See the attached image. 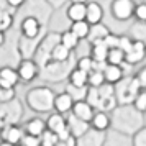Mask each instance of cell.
<instances>
[{"label": "cell", "mask_w": 146, "mask_h": 146, "mask_svg": "<svg viewBox=\"0 0 146 146\" xmlns=\"http://www.w3.org/2000/svg\"><path fill=\"white\" fill-rule=\"evenodd\" d=\"M51 59L54 62H64V61L69 59V56H71V49L66 48L62 43H58V44H54L53 49H51Z\"/></svg>", "instance_id": "20"}, {"label": "cell", "mask_w": 146, "mask_h": 146, "mask_svg": "<svg viewBox=\"0 0 146 146\" xmlns=\"http://www.w3.org/2000/svg\"><path fill=\"white\" fill-rule=\"evenodd\" d=\"M79 40H87V35H89V30H90V25L87 23L86 20L80 21H72V25L69 28Z\"/></svg>", "instance_id": "23"}, {"label": "cell", "mask_w": 146, "mask_h": 146, "mask_svg": "<svg viewBox=\"0 0 146 146\" xmlns=\"http://www.w3.org/2000/svg\"><path fill=\"white\" fill-rule=\"evenodd\" d=\"M20 82L18 72L13 67H2L0 69V87L3 89H13Z\"/></svg>", "instance_id": "11"}, {"label": "cell", "mask_w": 146, "mask_h": 146, "mask_svg": "<svg viewBox=\"0 0 146 146\" xmlns=\"http://www.w3.org/2000/svg\"><path fill=\"white\" fill-rule=\"evenodd\" d=\"M5 43V31H0V46Z\"/></svg>", "instance_id": "36"}, {"label": "cell", "mask_w": 146, "mask_h": 146, "mask_svg": "<svg viewBox=\"0 0 146 146\" xmlns=\"http://www.w3.org/2000/svg\"><path fill=\"white\" fill-rule=\"evenodd\" d=\"M20 28H21L23 36H25L27 40H33V38H36V36L40 35L41 25H40V21H38L36 17H27V18H23Z\"/></svg>", "instance_id": "9"}, {"label": "cell", "mask_w": 146, "mask_h": 146, "mask_svg": "<svg viewBox=\"0 0 146 146\" xmlns=\"http://www.w3.org/2000/svg\"><path fill=\"white\" fill-rule=\"evenodd\" d=\"M89 125L92 126L95 131H105L110 126V117L107 115V112H95Z\"/></svg>", "instance_id": "18"}, {"label": "cell", "mask_w": 146, "mask_h": 146, "mask_svg": "<svg viewBox=\"0 0 146 146\" xmlns=\"http://www.w3.org/2000/svg\"><path fill=\"white\" fill-rule=\"evenodd\" d=\"M0 146H15V145L8 143V141H0Z\"/></svg>", "instance_id": "38"}, {"label": "cell", "mask_w": 146, "mask_h": 146, "mask_svg": "<svg viewBox=\"0 0 146 146\" xmlns=\"http://www.w3.org/2000/svg\"><path fill=\"white\" fill-rule=\"evenodd\" d=\"M133 3H135V5H138V3H146V0H133Z\"/></svg>", "instance_id": "39"}, {"label": "cell", "mask_w": 146, "mask_h": 146, "mask_svg": "<svg viewBox=\"0 0 146 146\" xmlns=\"http://www.w3.org/2000/svg\"><path fill=\"white\" fill-rule=\"evenodd\" d=\"M67 126H69V131H71L72 136H80V135H84V133L87 131L89 123L80 121V120H77L74 115H71V118L67 120Z\"/></svg>", "instance_id": "21"}, {"label": "cell", "mask_w": 146, "mask_h": 146, "mask_svg": "<svg viewBox=\"0 0 146 146\" xmlns=\"http://www.w3.org/2000/svg\"><path fill=\"white\" fill-rule=\"evenodd\" d=\"M133 146H146V126L133 135Z\"/></svg>", "instance_id": "30"}, {"label": "cell", "mask_w": 146, "mask_h": 146, "mask_svg": "<svg viewBox=\"0 0 146 146\" xmlns=\"http://www.w3.org/2000/svg\"><path fill=\"white\" fill-rule=\"evenodd\" d=\"M23 136H25V133L21 131V128H18V126L13 125V123L5 125L3 130H2V133H0L2 141H8V143H12V145H15V146H20Z\"/></svg>", "instance_id": "8"}, {"label": "cell", "mask_w": 146, "mask_h": 146, "mask_svg": "<svg viewBox=\"0 0 146 146\" xmlns=\"http://www.w3.org/2000/svg\"><path fill=\"white\" fill-rule=\"evenodd\" d=\"M136 79L139 80V84H141V89H146V66L141 67V71L136 74Z\"/></svg>", "instance_id": "34"}, {"label": "cell", "mask_w": 146, "mask_h": 146, "mask_svg": "<svg viewBox=\"0 0 146 146\" xmlns=\"http://www.w3.org/2000/svg\"><path fill=\"white\" fill-rule=\"evenodd\" d=\"M104 18V8L99 2H87L86 3V21L89 25L100 23Z\"/></svg>", "instance_id": "10"}, {"label": "cell", "mask_w": 146, "mask_h": 146, "mask_svg": "<svg viewBox=\"0 0 146 146\" xmlns=\"http://www.w3.org/2000/svg\"><path fill=\"white\" fill-rule=\"evenodd\" d=\"M146 58V44L145 41L139 40H133L131 46L128 48V51L125 53V62L126 64H139L141 61Z\"/></svg>", "instance_id": "5"}, {"label": "cell", "mask_w": 146, "mask_h": 146, "mask_svg": "<svg viewBox=\"0 0 146 146\" xmlns=\"http://www.w3.org/2000/svg\"><path fill=\"white\" fill-rule=\"evenodd\" d=\"M10 27H12V15L5 10H0V31H7Z\"/></svg>", "instance_id": "28"}, {"label": "cell", "mask_w": 146, "mask_h": 146, "mask_svg": "<svg viewBox=\"0 0 146 146\" xmlns=\"http://www.w3.org/2000/svg\"><path fill=\"white\" fill-rule=\"evenodd\" d=\"M94 113H95L94 112V105L90 102H86V100H74L72 108H71V115H74L77 120L86 121V123H90Z\"/></svg>", "instance_id": "6"}, {"label": "cell", "mask_w": 146, "mask_h": 146, "mask_svg": "<svg viewBox=\"0 0 146 146\" xmlns=\"http://www.w3.org/2000/svg\"><path fill=\"white\" fill-rule=\"evenodd\" d=\"M20 146H41V143H40V138L25 133V136H23V139H21Z\"/></svg>", "instance_id": "32"}, {"label": "cell", "mask_w": 146, "mask_h": 146, "mask_svg": "<svg viewBox=\"0 0 146 146\" xmlns=\"http://www.w3.org/2000/svg\"><path fill=\"white\" fill-rule=\"evenodd\" d=\"M87 86H90L92 89H100L105 86V77H104V69H97L94 67L89 72V82Z\"/></svg>", "instance_id": "22"}, {"label": "cell", "mask_w": 146, "mask_h": 146, "mask_svg": "<svg viewBox=\"0 0 146 146\" xmlns=\"http://www.w3.org/2000/svg\"><path fill=\"white\" fill-rule=\"evenodd\" d=\"M79 41H80V40H79V38H77V36H76V35L72 33V31H71V30H66L64 33L61 35L59 43H62V44H64L66 48H69V49L72 51V49H76V48H77Z\"/></svg>", "instance_id": "25"}, {"label": "cell", "mask_w": 146, "mask_h": 146, "mask_svg": "<svg viewBox=\"0 0 146 146\" xmlns=\"http://www.w3.org/2000/svg\"><path fill=\"white\" fill-rule=\"evenodd\" d=\"M125 62V53L120 48H112L108 49V56H107V64H115V66H121Z\"/></svg>", "instance_id": "24"}, {"label": "cell", "mask_w": 146, "mask_h": 146, "mask_svg": "<svg viewBox=\"0 0 146 146\" xmlns=\"http://www.w3.org/2000/svg\"><path fill=\"white\" fill-rule=\"evenodd\" d=\"M94 66H95V61L90 58V56H82L79 61H77V66L79 69H82V71H86V72H90L94 69Z\"/></svg>", "instance_id": "27"}, {"label": "cell", "mask_w": 146, "mask_h": 146, "mask_svg": "<svg viewBox=\"0 0 146 146\" xmlns=\"http://www.w3.org/2000/svg\"><path fill=\"white\" fill-rule=\"evenodd\" d=\"M141 92V84L139 80L135 77H126V79H121L115 84V99L118 100L120 104L123 105H128V104H133L135 97Z\"/></svg>", "instance_id": "2"}, {"label": "cell", "mask_w": 146, "mask_h": 146, "mask_svg": "<svg viewBox=\"0 0 146 146\" xmlns=\"http://www.w3.org/2000/svg\"><path fill=\"white\" fill-rule=\"evenodd\" d=\"M44 130H46V121L41 120V118H38V117L28 120V123L25 125V131H27V135H31V136H36V138H40L41 135L44 133Z\"/></svg>", "instance_id": "15"}, {"label": "cell", "mask_w": 146, "mask_h": 146, "mask_svg": "<svg viewBox=\"0 0 146 146\" xmlns=\"http://www.w3.org/2000/svg\"><path fill=\"white\" fill-rule=\"evenodd\" d=\"M107 56H108V48L104 41H97L90 44V58L95 62H107Z\"/></svg>", "instance_id": "16"}, {"label": "cell", "mask_w": 146, "mask_h": 146, "mask_svg": "<svg viewBox=\"0 0 146 146\" xmlns=\"http://www.w3.org/2000/svg\"><path fill=\"white\" fill-rule=\"evenodd\" d=\"M133 17H135L138 21L146 23V3H138V5H135Z\"/></svg>", "instance_id": "31"}, {"label": "cell", "mask_w": 146, "mask_h": 146, "mask_svg": "<svg viewBox=\"0 0 146 146\" xmlns=\"http://www.w3.org/2000/svg\"><path fill=\"white\" fill-rule=\"evenodd\" d=\"M104 77H105V84H112V86H115V84L123 77V69H121V66L107 64L105 69H104Z\"/></svg>", "instance_id": "17"}, {"label": "cell", "mask_w": 146, "mask_h": 146, "mask_svg": "<svg viewBox=\"0 0 146 146\" xmlns=\"http://www.w3.org/2000/svg\"><path fill=\"white\" fill-rule=\"evenodd\" d=\"M133 107L138 112H146V92H139L135 100H133Z\"/></svg>", "instance_id": "29"}, {"label": "cell", "mask_w": 146, "mask_h": 146, "mask_svg": "<svg viewBox=\"0 0 146 146\" xmlns=\"http://www.w3.org/2000/svg\"><path fill=\"white\" fill-rule=\"evenodd\" d=\"M54 95L53 90L48 87H35L27 94V104L28 107L40 113H46L51 108H54Z\"/></svg>", "instance_id": "1"}, {"label": "cell", "mask_w": 146, "mask_h": 146, "mask_svg": "<svg viewBox=\"0 0 146 146\" xmlns=\"http://www.w3.org/2000/svg\"><path fill=\"white\" fill-rule=\"evenodd\" d=\"M133 10H135V3L133 0H113L110 12H112L113 18L118 21H126L133 17Z\"/></svg>", "instance_id": "4"}, {"label": "cell", "mask_w": 146, "mask_h": 146, "mask_svg": "<svg viewBox=\"0 0 146 146\" xmlns=\"http://www.w3.org/2000/svg\"><path fill=\"white\" fill-rule=\"evenodd\" d=\"M46 128L51 130L53 133H56L58 138H59V141L72 136L71 131H69V126H67V120H64L62 113H58V112L51 113L49 118H48V121H46Z\"/></svg>", "instance_id": "3"}, {"label": "cell", "mask_w": 146, "mask_h": 146, "mask_svg": "<svg viewBox=\"0 0 146 146\" xmlns=\"http://www.w3.org/2000/svg\"><path fill=\"white\" fill-rule=\"evenodd\" d=\"M87 82H89V72L82 71L79 67H76L74 71H71V74H69V84H71V87H74V89H84L87 86Z\"/></svg>", "instance_id": "14"}, {"label": "cell", "mask_w": 146, "mask_h": 146, "mask_svg": "<svg viewBox=\"0 0 146 146\" xmlns=\"http://www.w3.org/2000/svg\"><path fill=\"white\" fill-rule=\"evenodd\" d=\"M7 3L10 5V7L18 8V7H21V5L25 3V0H7Z\"/></svg>", "instance_id": "35"}, {"label": "cell", "mask_w": 146, "mask_h": 146, "mask_svg": "<svg viewBox=\"0 0 146 146\" xmlns=\"http://www.w3.org/2000/svg\"><path fill=\"white\" fill-rule=\"evenodd\" d=\"M66 15L71 21L86 20V3H71L66 10Z\"/></svg>", "instance_id": "19"}, {"label": "cell", "mask_w": 146, "mask_h": 146, "mask_svg": "<svg viewBox=\"0 0 146 146\" xmlns=\"http://www.w3.org/2000/svg\"><path fill=\"white\" fill-rule=\"evenodd\" d=\"M40 143L41 146H56L59 143V138H58V135L53 133L51 130H44V133L40 136Z\"/></svg>", "instance_id": "26"}, {"label": "cell", "mask_w": 146, "mask_h": 146, "mask_svg": "<svg viewBox=\"0 0 146 146\" xmlns=\"http://www.w3.org/2000/svg\"><path fill=\"white\" fill-rule=\"evenodd\" d=\"M72 104H74V99L71 97V94L67 92H62V94H58L54 97V110L58 113H69L71 108H72Z\"/></svg>", "instance_id": "12"}, {"label": "cell", "mask_w": 146, "mask_h": 146, "mask_svg": "<svg viewBox=\"0 0 146 146\" xmlns=\"http://www.w3.org/2000/svg\"><path fill=\"white\" fill-rule=\"evenodd\" d=\"M89 0H71V3H87Z\"/></svg>", "instance_id": "37"}, {"label": "cell", "mask_w": 146, "mask_h": 146, "mask_svg": "<svg viewBox=\"0 0 146 146\" xmlns=\"http://www.w3.org/2000/svg\"><path fill=\"white\" fill-rule=\"evenodd\" d=\"M110 35V30L100 21V23H95V25H90V30H89V35H87V41L92 44V43H97V41H104Z\"/></svg>", "instance_id": "13"}, {"label": "cell", "mask_w": 146, "mask_h": 146, "mask_svg": "<svg viewBox=\"0 0 146 146\" xmlns=\"http://www.w3.org/2000/svg\"><path fill=\"white\" fill-rule=\"evenodd\" d=\"M17 72H18V77H20L21 82H27L28 84V82H31V80H35L38 77L40 69H38V66H36L31 59H25L18 64Z\"/></svg>", "instance_id": "7"}, {"label": "cell", "mask_w": 146, "mask_h": 146, "mask_svg": "<svg viewBox=\"0 0 146 146\" xmlns=\"http://www.w3.org/2000/svg\"><path fill=\"white\" fill-rule=\"evenodd\" d=\"M118 41H120V36H118V35L110 33V35L105 38V40H104V43L107 44V48H108V49H112V48H118Z\"/></svg>", "instance_id": "33"}]
</instances>
